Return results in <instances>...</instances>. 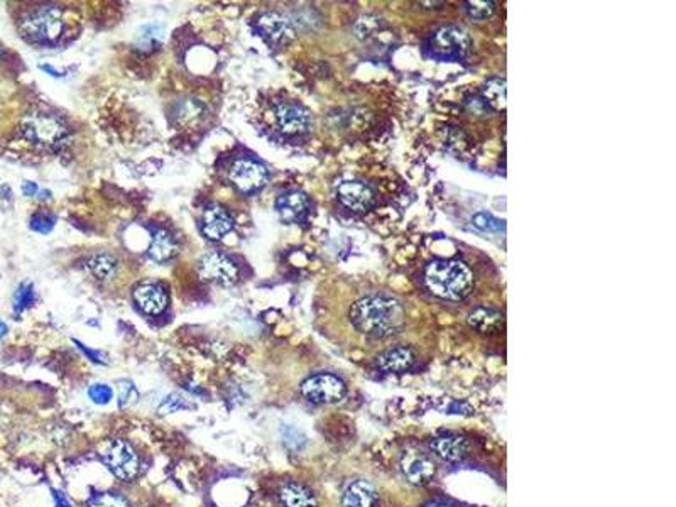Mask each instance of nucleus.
Masks as SVG:
<instances>
[{
	"label": "nucleus",
	"mask_w": 676,
	"mask_h": 507,
	"mask_svg": "<svg viewBox=\"0 0 676 507\" xmlns=\"http://www.w3.org/2000/svg\"><path fill=\"white\" fill-rule=\"evenodd\" d=\"M102 458L109 470L124 482H131L139 472V458L131 445L122 440H114L103 448Z\"/></svg>",
	"instance_id": "nucleus-7"
},
{
	"label": "nucleus",
	"mask_w": 676,
	"mask_h": 507,
	"mask_svg": "<svg viewBox=\"0 0 676 507\" xmlns=\"http://www.w3.org/2000/svg\"><path fill=\"white\" fill-rule=\"evenodd\" d=\"M403 472L411 484L425 485L434 477L437 465L425 453H408L403 460Z\"/></svg>",
	"instance_id": "nucleus-15"
},
{
	"label": "nucleus",
	"mask_w": 676,
	"mask_h": 507,
	"mask_svg": "<svg viewBox=\"0 0 676 507\" xmlns=\"http://www.w3.org/2000/svg\"><path fill=\"white\" fill-rule=\"evenodd\" d=\"M426 48L433 58L441 59V61H453V59H462L468 53L470 37L463 28L445 25L429 37Z\"/></svg>",
	"instance_id": "nucleus-5"
},
{
	"label": "nucleus",
	"mask_w": 676,
	"mask_h": 507,
	"mask_svg": "<svg viewBox=\"0 0 676 507\" xmlns=\"http://www.w3.org/2000/svg\"><path fill=\"white\" fill-rule=\"evenodd\" d=\"M88 398L92 399L95 405H109L114 398V390L107 384H93L88 389Z\"/></svg>",
	"instance_id": "nucleus-29"
},
{
	"label": "nucleus",
	"mask_w": 676,
	"mask_h": 507,
	"mask_svg": "<svg viewBox=\"0 0 676 507\" xmlns=\"http://www.w3.org/2000/svg\"><path fill=\"white\" fill-rule=\"evenodd\" d=\"M377 496L376 489L367 480H355L345 489L342 497L343 507H374Z\"/></svg>",
	"instance_id": "nucleus-18"
},
{
	"label": "nucleus",
	"mask_w": 676,
	"mask_h": 507,
	"mask_svg": "<svg viewBox=\"0 0 676 507\" xmlns=\"http://www.w3.org/2000/svg\"><path fill=\"white\" fill-rule=\"evenodd\" d=\"M256 31L271 44L283 46L295 37V29L287 17L278 12H266L256 20Z\"/></svg>",
	"instance_id": "nucleus-11"
},
{
	"label": "nucleus",
	"mask_w": 676,
	"mask_h": 507,
	"mask_svg": "<svg viewBox=\"0 0 676 507\" xmlns=\"http://www.w3.org/2000/svg\"><path fill=\"white\" fill-rule=\"evenodd\" d=\"M484 97L487 100V105L496 107V109H504L506 107V80H489L487 85L484 87Z\"/></svg>",
	"instance_id": "nucleus-24"
},
{
	"label": "nucleus",
	"mask_w": 676,
	"mask_h": 507,
	"mask_svg": "<svg viewBox=\"0 0 676 507\" xmlns=\"http://www.w3.org/2000/svg\"><path fill=\"white\" fill-rule=\"evenodd\" d=\"M161 37V28L159 25H146L142 32L137 34V48H154Z\"/></svg>",
	"instance_id": "nucleus-27"
},
{
	"label": "nucleus",
	"mask_w": 676,
	"mask_h": 507,
	"mask_svg": "<svg viewBox=\"0 0 676 507\" xmlns=\"http://www.w3.org/2000/svg\"><path fill=\"white\" fill-rule=\"evenodd\" d=\"M36 191H37V184L36 183H32V181H25L23 184V193L25 196H32V195H36Z\"/></svg>",
	"instance_id": "nucleus-35"
},
{
	"label": "nucleus",
	"mask_w": 676,
	"mask_h": 507,
	"mask_svg": "<svg viewBox=\"0 0 676 507\" xmlns=\"http://www.w3.org/2000/svg\"><path fill=\"white\" fill-rule=\"evenodd\" d=\"M20 29H23L24 37H28L29 41L49 44V42L58 41L61 37L64 29L63 12L53 6L41 7L40 11L25 17Z\"/></svg>",
	"instance_id": "nucleus-3"
},
{
	"label": "nucleus",
	"mask_w": 676,
	"mask_h": 507,
	"mask_svg": "<svg viewBox=\"0 0 676 507\" xmlns=\"http://www.w3.org/2000/svg\"><path fill=\"white\" fill-rule=\"evenodd\" d=\"M228 178L240 193H254L268 183V169L252 159H240L232 166Z\"/></svg>",
	"instance_id": "nucleus-9"
},
{
	"label": "nucleus",
	"mask_w": 676,
	"mask_h": 507,
	"mask_svg": "<svg viewBox=\"0 0 676 507\" xmlns=\"http://www.w3.org/2000/svg\"><path fill=\"white\" fill-rule=\"evenodd\" d=\"M416 364V354L411 347L401 345L377 355L376 367L386 374H403Z\"/></svg>",
	"instance_id": "nucleus-13"
},
{
	"label": "nucleus",
	"mask_w": 676,
	"mask_h": 507,
	"mask_svg": "<svg viewBox=\"0 0 676 507\" xmlns=\"http://www.w3.org/2000/svg\"><path fill=\"white\" fill-rule=\"evenodd\" d=\"M134 299L148 315H161L167 308V294L158 285H142L134 291Z\"/></svg>",
	"instance_id": "nucleus-16"
},
{
	"label": "nucleus",
	"mask_w": 676,
	"mask_h": 507,
	"mask_svg": "<svg viewBox=\"0 0 676 507\" xmlns=\"http://www.w3.org/2000/svg\"><path fill=\"white\" fill-rule=\"evenodd\" d=\"M428 507H450V506L443 504V502H433V504H429Z\"/></svg>",
	"instance_id": "nucleus-39"
},
{
	"label": "nucleus",
	"mask_w": 676,
	"mask_h": 507,
	"mask_svg": "<svg viewBox=\"0 0 676 507\" xmlns=\"http://www.w3.org/2000/svg\"><path fill=\"white\" fill-rule=\"evenodd\" d=\"M275 210L281 215L284 222H296L303 218L308 210V198L301 191H287L283 193L275 201Z\"/></svg>",
	"instance_id": "nucleus-17"
},
{
	"label": "nucleus",
	"mask_w": 676,
	"mask_h": 507,
	"mask_svg": "<svg viewBox=\"0 0 676 507\" xmlns=\"http://www.w3.org/2000/svg\"><path fill=\"white\" fill-rule=\"evenodd\" d=\"M23 134L31 143L42 148L56 149L64 144L68 137V129L59 119L47 114H29L20 124Z\"/></svg>",
	"instance_id": "nucleus-4"
},
{
	"label": "nucleus",
	"mask_w": 676,
	"mask_h": 507,
	"mask_svg": "<svg viewBox=\"0 0 676 507\" xmlns=\"http://www.w3.org/2000/svg\"><path fill=\"white\" fill-rule=\"evenodd\" d=\"M301 394L313 405H333L345 398L347 386L333 374H316L301 384Z\"/></svg>",
	"instance_id": "nucleus-6"
},
{
	"label": "nucleus",
	"mask_w": 676,
	"mask_h": 507,
	"mask_svg": "<svg viewBox=\"0 0 676 507\" xmlns=\"http://www.w3.org/2000/svg\"><path fill=\"white\" fill-rule=\"evenodd\" d=\"M76 345H78L80 349L83 350L85 354H87V355L90 357V359L93 360V362H97V364H105V355H103L102 352H95V350H92V349H87V347H85L81 342H76Z\"/></svg>",
	"instance_id": "nucleus-34"
},
{
	"label": "nucleus",
	"mask_w": 676,
	"mask_h": 507,
	"mask_svg": "<svg viewBox=\"0 0 676 507\" xmlns=\"http://www.w3.org/2000/svg\"><path fill=\"white\" fill-rule=\"evenodd\" d=\"M279 497L286 507H316V497L313 492L296 482L283 485Z\"/></svg>",
	"instance_id": "nucleus-22"
},
{
	"label": "nucleus",
	"mask_w": 676,
	"mask_h": 507,
	"mask_svg": "<svg viewBox=\"0 0 676 507\" xmlns=\"http://www.w3.org/2000/svg\"><path fill=\"white\" fill-rule=\"evenodd\" d=\"M432 448L434 455L445 460V462H458L467 453V441L460 435L449 433V435L434 438Z\"/></svg>",
	"instance_id": "nucleus-19"
},
{
	"label": "nucleus",
	"mask_w": 676,
	"mask_h": 507,
	"mask_svg": "<svg viewBox=\"0 0 676 507\" xmlns=\"http://www.w3.org/2000/svg\"><path fill=\"white\" fill-rule=\"evenodd\" d=\"M198 273L205 281L220 286H232L239 279V269L235 262L220 252L205 254L198 262Z\"/></svg>",
	"instance_id": "nucleus-8"
},
{
	"label": "nucleus",
	"mask_w": 676,
	"mask_h": 507,
	"mask_svg": "<svg viewBox=\"0 0 676 507\" xmlns=\"http://www.w3.org/2000/svg\"><path fill=\"white\" fill-rule=\"evenodd\" d=\"M117 259L110 254H95L87 262V269L97 279H110L117 270Z\"/></svg>",
	"instance_id": "nucleus-23"
},
{
	"label": "nucleus",
	"mask_w": 676,
	"mask_h": 507,
	"mask_svg": "<svg viewBox=\"0 0 676 507\" xmlns=\"http://www.w3.org/2000/svg\"><path fill=\"white\" fill-rule=\"evenodd\" d=\"M184 407H189V405L184 401L181 394L174 393V394H170V396H167L165 401L159 405L158 411L159 414H171V412H178L181 410H184Z\"/></svg>",
	"instance_id": "nucleus-30"
},
{
	"label": "nucleus",
	"mask_w": 676,
	"mask_h": 507,
	"mask_svg": "<svg viewBox=\"0 0 676 507\" xmlns=\"http://www.w3.org/2000/svg\"><path fill=\"white\" fill-rule=\"evenodd\" d=\"M426 287L434 296L449 302H460L473 290L472 270L460 261H433L425 270Z\"/></svg>",
	"instance_id": "nucleus-2"
},
{
	"label": "nucleus",
	"mask_w": 676,
	"mask_h": 507,
	"mask_svg": "<svg viewBox=\"0 0 676 507\" xmlns=\"http://www.w3.org/2000/svg\"><path fill=\"white\" fill-rule=\"evenodd\" d=\"M463 8L468 17L482 20V19H487V17L494 14V11H496V4L490 2V0H468V2L463 4Z\"/></svg>",
	"instance_id": "nucleus-25"
},
{
	"label": "nucleus",
	"mask_w": 676,
	"mask_h": 507,
	"mask_svg": "<svg viewBox=\"0 0 676 507\" xmlns=\"http://www.w3.org/2000/svg\"><path fill=\"white\" fill-rule=\"evenodd\" d=\"M6 333H7V326H6V323H2V321H0V338H2Z\"/></svg>",
	"instance_id": "nucleus-38"
},
{
	"label": "nucleus",
	"mask_w": 676,
	"mask_h": 507,
	"mask_svg": "<svg viewBox=\"0 0 676 507\" xmlns=\"http://www.w3.org/2000/svg\"><path fill=\"white\" fill-rule=\"evenodd\" d=\"M473 223H475V227H479V229H482V230H501L502 229V225H501L502 222L496 220V218H492L487 213L475 215V217H473Z\"/></svg>",
	"instance_id": "nucleus-33"
},
{
	"label": "nucleus",
	"mask_w": 676,
	"mask_h": 507,
	"mask_svg": "<svg viewBox=\"0 0 676 507\" xmlns=\"http://www.w3.org/2000/svg\"><path fill=\"white\" fill-rule=\"evenodd\" d=\"M139 398L136 386L131 381H119V399L120 406H131L134 405Z\"/></svg>",
	"instance_id": "nucleus-31"
},
{
	"label": "nucleus",
	"mask_w": 676,
	"mask_h": 507,
	"mask_svg": "<svg viewBox=\"0 0 676 507\" xmlns=\"http://www.w3.org/2000/svg\"><path fill=\"white\" fill-rule=\"evenodd\" d=\"M176 252H178V244H176L174 237L170 232L162 229H158L154 232L149 247L150 259L156 262H166L170 261L171 257H174Z\"/></svg>",
	"instance_id": "nucleus-21"
},
{
	"label": "nucleus",
	"mask_w": 676,
	"mask_h": 507,
	"mask_svg": "<svg viewBox=\"0 0 676 507\" xmlns=\"http://www.w3.org/2000/svg\"><path fill=\"white\" fill-rule=\"evenodd\" d=\"M350 321L357 332L370 338H387L399 333L406 325V309L393 296L372 294L354 303Z\"/></svg>",
	"instance_id": "nucleus-1"
},
{
	"label": "nucleus",
	"mask_w": 676,
	"mask_h": 507,
	"mask_svg": "<svg viewBox=\"0 0 676 507\" xmlns=\"http://www.w3.org/2000/svg\"><path fill=\"white\" fill-rule=\"evenodd\" d=\"M337 196L345 208L352 210V212H367L370 206L374 205V191L370 190L365 183L360 181H345L338 186Z\"/></svg>",
	"instance_id": "nucleus-12"
},
{
	"label": "nucleus",
	"mask_w": 676,
	"mask_h": 507,
	"mask_svg": "<svg viewBox=\"0 0 676 507\" xmlns=\"http://www.w3.org/2000/svg\"><path fill=\"white\" fill-rule=\"evenodd\" d=\"M56 501H58V507H70V504H68L64 497H63V501H61V494H56Z\"/></svg>",
	"instance_id": "nucleus-37"
},
{
	"label": "nucleus",
	"mask_w": 676,
	"mask_h": 507,
	"mask_svg": "<svg viewBox=\"0 0 676 507\" xmlns=\"http://www.w3.org/2000/svg\"><path fill=\"white\" fill-rule=\"evenodd\" d=\"M468 325L480 333H497L502 328L504 318L497 309L489 306H479L472 309L467 318Z\"/></svg>",
	"instance_id": "nucleus-20"
},
{
	"label": "nucleus",
	"mask_w": 676,
	"mask_h": 507,
	"mask_svg": "<svg viewBox=\"0 0 676 507\" xmlns=\"http://www.w3.org/2000/svg\"><path fill=\"white\" fill-rule=\"evenodd\" d=\"M234 229V218L223 206L212 205L205 210L201 220V232L206 239L220 240Z\"/></svg>",
	"instance_id": "nucleus-14"
},
{
	"label": "nucleus",
	"mask_w": 676,
	"mask_h": 507,
	"mask_svg": "<svg viewBox=\"0 0 676 507\" xmlns=\"http://www.w3.org/2000/svg\"><path fill=\"white\" fill-rule=\"evenodd\" d=\"M87 507H127V504L120 496L105 492V494H97V496H93L92 499L88 501Z\"/></svg>",
	"instance_id": "nucleus-28"
},
{
	"label": "nucleus",
	"mask_w": 676,
	"mask_h": 507,
	"mask_svg": "<svg viewBox=\"0 0 676 507\" xmlns=\"http://www.w3.org/2000/svg\"><path fill=\"white\" fill-rule=\"evenodd\" d=\"M34 302H36V293H34V287L31 285L19 286V290H17L16 298H14V309H16V311L17 313L24 311V309H28Z\"/></svg>",
	"instance_id": "nucleus-26"
},
{
	"label": "nucleus",
	"mask_w": 676,
	"mask_h": 507,
	"mask_svg": "<svg viewBox=\"0 0 676 507\" xmlns=\"http://www.w3.org/2000/svg\"><path fill=\"white\" fill-rule=\"evenodd\" d=\"M275 120L283 134L303 136L312 129V115L298 103H281L275 109Z\"/></svg>",
	"instance_id": "nucleus-10"
},
{
	"label": "nucleus",
	"mask_w": 676,
	"mask_h": 507,
	"mask_svg": "<svg viewBox=\"0 0 676 507\" xmlns=\"http://www.w3.org/2000/svg\"><path fill=\"white\" fill-rule=\"evenodd\" d=\"M54 227V217L47 213H37L31 218V229L40 234H49Z\"/></svg>",
	"instance_id": "nucleus-32"
},
{
	"label": "nucleus",
	"mask_w": 676,
	"mask_h": 507,
	"mask_svg": "<svg viewBox=\"0 0 676 507\" xmlns=\"http://www.w3.org/2000/svg\"><path fill=\"white\" fill-rule=\"evenodd\" d=\"M41 68H42V70H45V71H47V73H53V76H61V73L56 71L53 66H47V64H42Z\"/></svg>",
	"instance_id": "nucleus-36"
}]
</instances>
